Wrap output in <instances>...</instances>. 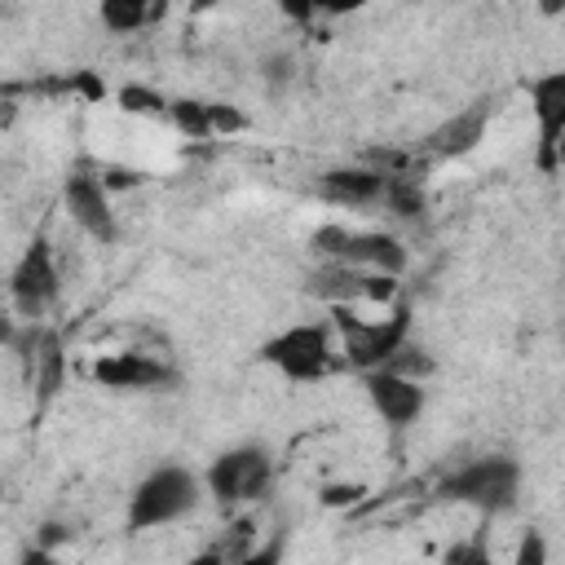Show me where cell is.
I'll use <instances>...</instances> for the list:
<instances>
[{
  "label": "cell",
  "instance_id": "6da1fadb",
  "mask_svg": "<svg viewBox=\"0 0 565 565\" xmlns=\"http://www.w3.org/2000/svg\"><path fill=\"white\" fill-rule=\"evenodd\" d=\"M340 335V353L353 371H380L388 366V358L411 344V305H393L384 318H362L358 305H331V318H327Z\"/></svg>",
  "mask_w": 565,
  "mask_h": 565
},
{
  "label": "cell",
  "instance_id": "7a4b0ae2",
  "mask_svg": "<svg viewBox=\"0 0 565 565\" xmlns=\"http://www.w3.org/2000/svg\"><path fill=\"white\" fill-rule=\"evenodd\" d=\"M203 494H207V486H203V477L194 468L159 463L128 494V530L141 534V530H159V525L185 521L203 503Z\"/></svg>",
  "mask_w": 565,
  "mask_h": 565
},
{
  "label": "cell",
  "instance_id": "3957f363",
  "mask_svg": "<svg viewBox=\"0 0 565 565\" xmlns=\"http://www.w3.org/2000/svg\"><path fill=\"white\" fill-rule=\"evenodd\" d=\"M437 494L446 503H463V508H477L481 516H503L516 508L521 499V463L512 455H481V459H468L459 463L455 472L441 477Z\"/></svg>",
  "mask_w": 565,
  "mask_h": 565
},
{
  "label": "cell",
  "instance_id": "277c9868",
  "mask_svg": "<svg viewBox=\"0 0 565 565\" xmlns=\"http://www.w3.org/2000/svg\"><path fill=\"white\" fill-rule=\"evenodd\" d=\"M269 371L291 384H318L335 371V327L331 322H296L269 335L256 353Z\"/></svg>",
  "mask_w": 565,
  "mask_h": 565
},
{
  "label": "cell",
  "instance_id": "5b68a950",
  "mask_svg": "<svg viewBox=\"0 0 565 565\" xmlns=\"http://www.w3.org/2000/svg\"><path fill=\"white\" fill-rule=\"evenodd\" d=\"M309 247H313L322 260H340V265H353V269H362V274H384V278H402L406 265H411V252H406L402 238L388 234V230L322 225V230H313Z\"/></svg>",
  "mask_w": 565,
  "mask_h": 565
},
{
  "label": "cell",
  "instance_id": "8992f818",
  "mask_svg": "<svg viewBox=\"0 0 565 565\" xmlns=\"http://www.w3.org/2000/svg\"><path fill=\"white\" fill-rule=\"evenodd\" d=\"M269 481H274V455L260 441H238V446L221 450L203 472V486L216 508L256 503V499H265Z\"/></svg>",
  "mask_w": 565,
  "mask_h": 565
},
{
  "label": "cell",
  "instance_id": "52a82bcc",
  "mask_svg": "<svg viewBox=\"0 0 565 565\" xmlns=\"http://www.w3.org/2000/svg\"><path fill=\"white\" fill-rule=\"evenodd\" d=\"M57 291H62V278H57L53 247L44 234H35L26 243V252L18 256V265L9 269V300H13L18 322H40L53 309Z\"/></svg>",
  "mask_w": 565,
  "mask_h": 565
},
{
  "label": "cell",
  "instance_id": "ba28073f",
  "mask_svg": "<svg viewBox=\"0 0 565 565\" xmlns=\"http://www.w3.org/2000/svg\"><path fill=\"white\" fill-rule=\"evenodd\" d=\"M62 207L66 216L93 238V243H115L119 238V221H115V203H110V185L84 168H75L62 181Z\"/></svg>",
  "mask_w": 565,
  "mask_h": 565
},
{
  "label": "cell",
  "instance_id": "9c48e42d",
  "mask_svg": "<svg viewBox=\"0 0 565 565\" xmlns=\"http://www.w3.org/2000/svg\"><path fill=\"white\" fill-rule=\"evenodd\" d=\"M525 97H530L534 137H539L534 163H539V172H556V146H561V137H565V66L534 75V79L525 84Z\"/></svg>",
  "mask_w": 565,
  "mask_h": 565
},
{
  "label": "cell",
  "instance_id": "30bf717a",
  "mask_svg": "<svg viewBox=\"0 0 565 565\" xmlns=\"http://www.w3.org/2000/svg\"><path fill=\"white\" fill-rule=\"evenodd\" d=\"M93 380L115 393H159V388H172L181 375H177V366H168L154 353L119 349V353H102L93 362Z\"/></svg>",
  "mask_w": 565,
  "mask_h": 565
},
{
  "label": "cell",
  "instance_id": "8fae6325",
  "mask_svg": "<svg viewBox=\"0 0 565 565\" xmlns=\"http://www.w3.org/2000/svg\"><path fill=\"white\" fill-rule=\"evenodd\" d=\"M362 388H366L371 411L388 428H411L424 415V406H428V388L424 384H415V380H406L397 371H384V366L380 371H366L362 375Z\"/></svg>",
  "mask_w": 565,
  "mask_h": 565
},
{
  "label": "cell",
  "instance_id": "7c38bea8",
  "mask_svg": "<svg viewBox=\"0 0 565 565\" xmlns=\"http://www.w3.org/2000/svg\"><path fill=\"white\" fill-rule=\"evenodd\" d=\"M313 194L331 207H375L384 199V168L371 163H344V168H327L313 181Z\"/></svg>",
  "mask_w": 565,
  "mask_h": 565
},
{
  "label": "cell",
  "instance_id": "4fadbf2b",
  "mask_svg": "<svg viewBox=\"0 0 565 565\" xmlns=\"http://www.w3.org/2000/svg\"><path fill=\"white\" fill-rule=\"evenodd\" d=\"M362 282L366 274L353 269V265H340V260H327L309 274V296H318L327 309L331 305H362Z\"/></svg>",
  "mask_w": 565,
  "mask_h": 565
},
{
  "label": "cell",
  "instance_id": "5bb4252c",
  "mask_svg": "<svg viewBox=\"0 0 565 565\" xmlns=\"http://www.w3.org/2000/svg\"><path fill=\"white\" fill-rule=\"evenodd\" d=\"M380 207H388L397 221H419L428 212V190H424V181L411 168L384 172V199H380Z\"/></svg>",
  "mask_w": 565,
  "mask_h": 565
},
{
  "label": "cell",
  "instance_id": "9a60e30c",
  "mask_svg": "<svg viewBox=\"0 0 565 565\" xmlns=\"http://www.w3.org/2000/svg\"><path fill=\"white\" fill-rule=\"evenodd\" d=\"M26 371H31V384H35L40 406H49L57 397L62 380H66V353H62V340L53 331H44V340H40V349H35V358H31Z\"/></svg>",
  "mask_w": 565,
  "mask_h": 565
},
{
  "label": "cell",
  "instance_id": "2e32d148",
  "mask_svg": "<svg viewBox=\"0 0 565 565\" xmlns=\"http://www.w3.org/2000/svg\"><path fill=\"white\" fill-rule=\"evenodd\" d=\"M481 132H486V106H477V110H468V115L450 119L446 128H437V132L428 137V150H433V154H441V159L463 154V150H472V146L481 141Z\"/></svg>",
  "mask_w": 565,
  "mask_h": 565
},
{
  "label": "cell",
  "instance_id": "e0dca14e",
  "mask_svg": "<svg viewBox=\"0 0 565 565\" xmlns=\"http://www.w3.org/2000/svg\"><path fill=\"white\" fill-rule=\"evenodd\" d=\"M168 119H172L185 137H194V141H212V137H216V132H212V102L172 97V102H168Z\"/></svg>",
  "mask_w": 565,
  "mask_h": 565
},
{
  "label": "cell",
  "instance_id": "ac0fdd59",
  "mask_svg": "<svg viewBox=\"0 0 565 565\" xmlns=\"http://www.w3.org/2000/svg\"><path fill=\"white\" fill-rule=\"evenodd\" d=\"M97 18H102L106 31L132 35V31H141L150 18H159V9H150V4H141V0H106V4L97 9Z\"/></svg>",
  "mask_w": 565,
  "mask_h": 565
},
{
  "label": "cell",
  "instance_id": "d6986e66",
  "mask_svg": "<svg viewBox=\"0 0 565 565\" xmlns=\"http://www.w3.org/2000/svg\"><path fill=\"white\" fill-rule=\"evenodd\" d=\"M384 371H397V375H406V380H415V384H428L433 375H437V358L424 349V344H402L393 358H388V366Z\"/></svg>",
  "mask_w": 565,
  "mask_h": 565
},
{
  "label": "cell",
  "instance_id": "ffe728a7",
  "mask_svg": "<svg viewBox=\"0 0 565 565\" xmlns=\"http://www.w3.org/2000/svg\"><path fill=\"white\" fill-rule=\"evenodd\" d=\"M115 102H119L124 115H168V102H172V97H163V93L150 88V84H124V88L115 93Z\"/></svg>",
  "mask_w": 565,
  "mask_h": 565
},
{
  "label": "cell",
  "instance_id": "44dd1931",
  "mask_svg": "<svg viewBox=\"0 0 565 565\" xmlns=\"http://www.w3.org/2000/svg\"><path fill=\"white\" fill-rule=\"evenodd\" d=\"M441 565H494V552H490L486 530H472L468 539H455V543L446 547Z\"/></svg>",
  "mask_w": 565,
  "mask_h": 565
},
{
  "label": "cell",
  "instance_id": "7402d4cb",
  "mask_svg": "<svg viewBox=\"0 0 565 565\" xmlns=\"http://www.w3.org/2000/svg\"><path fill=\"white\" fill-rule=\"evenodd\" d=\"M247 128H252V115H243L230 102H212V132L216 137H234V132H247Z\"/></svg>",
  "mask_w": 565,
  "mask_h": 565
},
{
  "label": "cell",
  "instance_id": "603a6c76",
  "mask_svg": "<svg viewBox=\"0 0 565 565\" xmlns=\"http://www.w3.org/2000/svg\"><path fill=\"white\" fill-rule=\"evenodd\" d=\"M512 565H547V534H543V530H534V525H530V530H521Z\"/></svg>",
  "mask_w": 565,
  "mask_h": 565
},
{
  "label": "cell",
  "instance_id": "cb8c5ba5",
  "mask_svg": "<svg viewBox=\"0 0 565 565\" xmlns=\"http://www.w3.org/2000/svg\"><path fill=\"white\" fill-rule=\"evenodd\" d=\"M362 494H366L362 481H327V486H318V499H322L327 508H353Z\"/></svg>",
  "mask_w": 565,
  "mask_h": 565
},
{
  "label": "cell",
  "instance_id": "d4e9b609",
  "mask_svg": "<svg viewBox=\"0 0 565 565\" xmlns=\"http://www.w3.org/2000/svg\"><path fill=\"white\" fill-rule=\"evenodd\" d=\"M234 565H282V543H265V547H252L243 561Z\"/></svg>",
  "mask_w": 565,
  "mask_h": 565
},
{
  "label": "cell",
  "instance_id": "484cf974",
  "mask_svg": "<svg viewBox=\"0 0 565 565\" xmlns=\"http://www.w3.org/2000/svg\"><path fill=\"white\" fill-rule=\"evenodd\" d=\"M71 88H75V93H84L88 102H97V97H106V88L97 84V75H93V71H79V75H71Z\"/></svg>",
  "mask_w": 565,
  "mask_h": 565
},
{
  "label": "cell",
  "instance_id": "4316f807",
  "mask_svg": "<svg viewBox=\"0 0 565 565\" xmlns=\"http://www.w3.org/2000/svg\"><path fill=\"white\" fill-rule=\"evenodd\" d=\"M18 565H62V561H57V552H49L40 543H26L22 556H18Z\"/></svg>",
  "mask_w": 565,
  "mask_h": 565
},
{
  "label": "cell",
  "instance_id": "83f0119b",
  "mask_svg": "<svg viewBox=\"0 0 565 565\" xmlns=\"http://www.w3.org/2000/svg\"><path fill=\"white\" fill-rule=\"evenodd\" d=\"M62 539H66V525H57V521H44V525H40V534H35V543H40V547H49V552H53Z\"/></svg>",
  "mask_w": 565,
  "mask_h": 565
},
{
  "label": "cell",
  "instance_id": "f1b7e54d",
  "mask_svg": "<svg viewBox=\"0 0 565 565\" xmlns=\"http://www.w3.org/2000/svg\"><path fill=\"white\" fill-rule=\"evenodd\" d=\"M190 565H230V556H225L221 547H207V552H199V556H190Z\"/></svg>",
  "mask_w": 565,
  "mask_h": 565
},
{
  "label": "cell",
  "instance_id": "f546056e",
  "mask_svg": "<svg viewBox=\"0 0 565 565\" xmlns=\"http://www.w3.org/2000/svg\"><path fill=\"white\" fill-rule=\"evenodd\" d=\"M556 172H565V137H561V146H556Z\"/></svg>",
  "mask_w": 565,
  "mask_h": 565
}]
</instances>
